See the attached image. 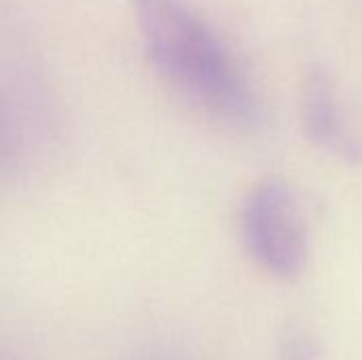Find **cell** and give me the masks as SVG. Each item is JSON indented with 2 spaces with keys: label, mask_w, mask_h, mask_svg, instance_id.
Wrapping results in <instances>:
<instances>
[{
  "label": "cell",
  "mask_w": 362,
  "mask_h": 360,
  "mask_svg": "<svg viewBox=\"0 0 362 360\" xmlns=\"http://www.w3.org/2000/svg\"><path fill=\"white\" fill-rule=\"evenodd\" d=\"M274 360H325L322 344L305 325H288L274 350Z\"/></svg>",
  "instance_id": "cell-4"
},
{
  "label": "cell",
  "mask_w": 362,
  "mask_h": 360,
  "mask_svg": "<svg viewBox=\"0 0 362 360\" xmlns=\"http://www.w3.org/2000/svg\"><path fill=\"white\" fill-rule=\"evenodd\" d=\"M242 238L252 261L278 282H295L308 269V225L293 189L282 180H265L250 193Z\"/></svg>",
  "instance_id": "cell-2"
},
{
  "label": "cell",
  "mask_w": 362,
  "mask_h": 360,
  "mask_svg": "<svg viewBox=\"0 0 362 360\" xmlns=\"http://www.w3.org/2000/svg\"><path fill=\"white\" fill-rule=\"evenodd\" d=\"M301 123L305 136L327 153L346 161L361 159V144L350 134L339 98L331 76L325 70H312L301 91Z\"/></svg>",
  "instance_id": "cell-3"
},
{
  "label": "cell",
  "mask_w": 362,
  "mask_h": 360,
  "mask_svg": "<svg viewBox=\"0 0 362 360\" xmlns=\"http://www.w3.org/2000/svg\"><path fill=\"white\" fill-rule=\"evenodd\" d=\"M138 28L163 79L208 112L248 127L259 102L214 30L182 0H136Z\"/></svg>",
  "instance_id": "cell-1"
}]
</instances>
